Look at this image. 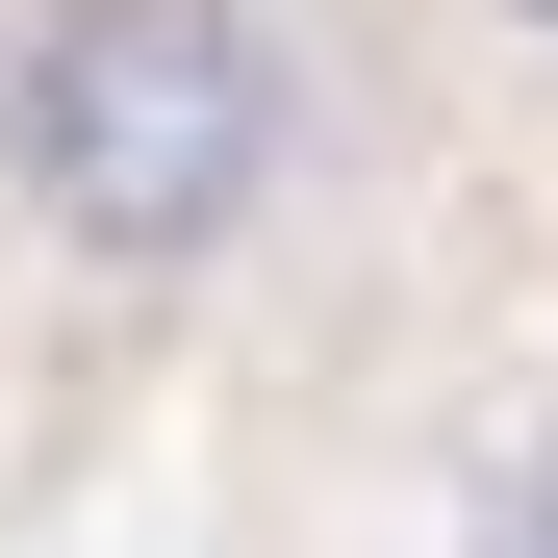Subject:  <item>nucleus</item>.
<instances>
[{"label":"nucleus","mask_w":558,"mask_h":558,"mask_svg":"<svg viewBox=\"0 0 558 558\" xmlns=\"http://www.w3.org/2000/svg\"><path fill=\"white\" fill-rule=\"evenodd\" d=\"M279 153H305V102H279L254 0H26V51H0V178H26V229L76 254H229L279 204Z\"/></svg>","instance_id":"f257e3e1"},{"label":"nucleus","mask_w":558,"mask_h":558,"mask_svg":"<svg viewBox=\"0 0 558 558\" xmlns=\"http://www.w3.org/2000/svg\"><path fill=\"white\" fill-rule=\"evenodd\" d=\"M457 558H558V432L508 457V483H483V508H457Z\"/></svg>","instance_id":"f03ea898"}]
</instances>
